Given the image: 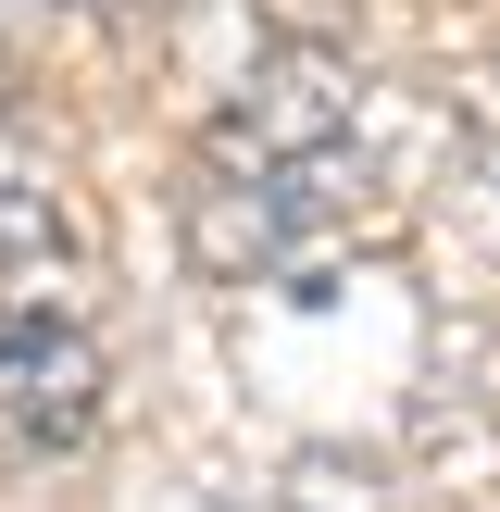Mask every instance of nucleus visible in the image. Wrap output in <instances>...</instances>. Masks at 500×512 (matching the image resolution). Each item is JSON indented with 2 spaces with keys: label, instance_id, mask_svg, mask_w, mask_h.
<instances>
[{
  "label": "nucleus",
  "instance_id": "f257e3e1",
  "mask_svg": "<svg viewBox=\"0 0 500 512\" xmlns=\"http://www.w3.org/2000/svg\"><path fill=\"white\" fill-rule=\"evenodd\" d=\"M350 125H363V75L325 63V50H275V63L238 75V100L213 113V138H200V175H275V163H325V150H350Z\"/></svg>",
  "mask_w": 500,
  "mask_h": 512
},
{
  "label": "nucleus",
  "instance_id": "f03ea898",
  "mask_svg": "<svg viewBox=\"0 0 500 512\" xmlns=\"http://www.w3.org/2000/svg\"><path fill=\"white\" fill-rule=\"evenodd\" d=\"M100 388H113V375H100V338L75 313H0V438L13 450H88V425H100Z\"/></svg>",
  "mask_w": 500,
  "mask_h": 512
},
{
  "label": "nucleus",
  "instance_id": "7ed1b4c3",
  "mask_svg": "<svg viewBox=\"0 0 500 512\" xmlns=\"http://www.w3.org/2000/svg\"><path fill=\"white\" fill-rule=\"evenodd\" d=\"M63 263H75V213L38 175H0V288H13V313H38V288Z\"/></svg>",
  "mask_w": 500,
  "mask_h": 512
},
{
  "label": "nucleus",
  "instance_id": "20e7f679",
  "mask_svg": "<svg viewBox=\"0 0 500 512\" xmlns=\"http://www.w3.org/2000/svg\"><path fill=\"white\" fill-rule=\"evenodd\" d=\"M88 13H125V0H88Z\"/></svg>",
  "mask_w": 500,
  "mask_h": 512
}]
</instances>
